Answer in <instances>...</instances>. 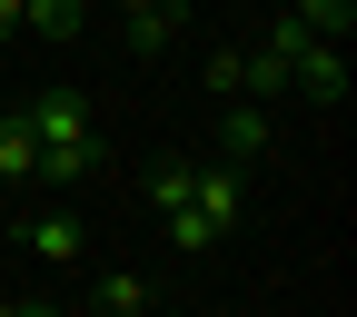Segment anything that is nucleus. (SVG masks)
<instances>
[{"mask_svg": "<svg viewBox=\"0 0 357 317\" xmlns=\"http://www.w3.org/2000/svg\"><path fill=\"white\" fill-rule=\"evenodd\" d=\"M10 238H20L30 258H50V268H70L89 229H79V218H70V208H30V218H20V229H10Z\"/></svg>", "mask_w": 357, "mask_h": 317, "instance_id": "nucleus-4", "label": "nucleus"}, {"mask_svg": "<svg viewBox=\"0 0 357 317\" xmlns=\"http://www.w3.org/2000/svg\"><path fill=\"white\" fill-rule=\"evenodd\" d=\"M288 20H298L307 40H347V30H357V0H288Z\"/></svg>", "mask_w": 357, "mask_h": 317, "instance_id": "nucleus-9", "label": "nucleus"}, {"mask_svg": "<svg viewBox=\"0 0 357 317\" xmlns=\"http://www.w3.org/2000/svg\"><path fill=\"white\" fill-rule=\"evenodd\" d=\"M0 178H10V189H30V178H40V139H30L20 109H0Z\"/></svg>", "mask_w": 357, "mask_h": 317, "instance_id": "nucleus-7", "label": "nucleus"}, {"mask_svg": "<svg viewBox=\"0 0 357 317\" xmlns=\"http://www.w3.org/2000/svg\"><path fill=\"white\" fill-rule=\"evenodd\" d=\"M208 89L218 100H248V50H208Z\"/></svg>", "mask_w": 357, "mask_h": 317, "instance_id": "nucleus-11", "label": "nucleus"}, {"mask_svg": "<svg viewBox=\"0 0 357 317\" xmlns=\"http://www.w3.org/2000/svg\"><path fill=\"white\" fill-rule=\"evenodd\" d=\"M20 30H40V40H79V30H89V0H20Z\"/></svg>", "mask_w": 357, "mask_h": 317, "instance_id": "nucleus-8", "label": "nucleus"}, {"mask_svg": "<svg viewBox=\"0 0 357 317\" xmlns=\"http://www.w3.org/2000/svg\"><path fill=\"white\" fill-rule=\"evenodd\" d=\"M10 40H20V0H0V50H10Z\"/></svg>", "mask_w": 357, "mask_h": 317, "instance_id": "nucleus-12", "label": "nucleus"}, {"mask_svg": "<svg viewBox=\"0 0 357 317\" xmlns=\"http://www.w3.org/2000/svg\"><path fill=\"white\" fill-rule=\"evenodd\" d=\"M218 139H229V159H268V109L258 100H229V129H218Z\"/></svg>", "mask_w": 357, "mask_h": 317, "instance_id": "nucleus-10", "label": "nucleus"}, {"mask_svg": "<svg viewBox=\"0 0 357 317\" xmlns=\"http://www.w3.org/2000/svg\"><path fill=\"white\" fill-rule=\"evenodd\" d=\"M238 208H248V169H238V159L199 169V178H189V208H169V238H178V258H208L218 238H238Z\"/></svg>", "mask_w": 357, "mask_h": 317, "instance_id": "nucleus-2", "label": "nucleus"}, {"mask_svg": "<svg viewBox=\"0 0 357 317\" xmlns=\"http://www.w3.org/2000/svg\"><path fill=\"white\" fill-rule=\"evenodd\" d=\"M109 10L129 20V50H169V30H178V0H109Z\"/></svg>", "mask_w": 357, "mask_h": 317, "instance_id": "nucleus-6", "label": "nucleus"}, {"mask_svg": "<svg viewBox=\"0 0 357 317\" xmlns=\"http://www.w3.org/2000/svg\"><path fill=\"white\" fill-rule=\"evenodd\" d=\"M20 119H30V139H40V178H60V189L100 178V119H89V100H79L70 79L30 89V100H20Z\"/></svg>", "mask_w": 357, "mask_h": 317, "instance_id": "nucleus-1", "label": "nucleus"}, {"mask_svg": "<svg viewBox=\"0 0 357 317\" xmlns=\"http://www.w3.org/2000/svg\"><path fill=\"white\" fill-rule=\"evenodd\" d=\"M89 297H100V317H159V288L139 278V268H100Z\"/></svg>", "mask_w": 357, "mask_h": 317, "instance_id": "nucleus-5", "label": "nucleus"}, {"mask_svg": "<svg viewBox=\"0 0 357 317\" xmlns=\"http://www.w3.org/2000/svg\"><path fill=\"white\" fill-rule=\"evenodd\" d=\"M288 89H307L318 109H347V40H307L298 70H288Z\"/></svg>", "mask_w": 357, "mask_h": 317, "instance_id": "nucleus-3", "label": "nucleus"}]
</instances>
